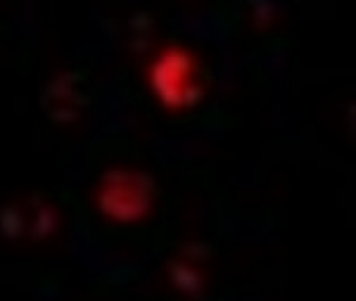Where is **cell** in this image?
<instances>
[{
    "mask_svg": "<svg viewBox=\"0 0 356 301\" xmlns=\"http://www.w3.org/2000/svg\"><path fill=\"white\" fill-rule=\"evenodd\" d=\"M157 181L140 169L105 171L97 190V209L117 223H136L152 209Z\"/></svg>",
    "mask_w": 356,
    "mask_h": 301,
    "instance_id": "cell-1",
    "label": "cell"
},
{
    "mask_svg": "<svg viewBox=\"0 0 356 301\" xmlns=\"http://www.w3.org/2000/svg\"><path fill=\"white\" fill-rule=\"evenodd\" d=\"M79 83H81V79L74 72H67V74H60V76L45 86V90L41 95V107L53 121L69 124V121H74L81 114L83 95H81Z\"/></svg>",
    "mask_w": 356,
    "mask_h": 301,
    "instance_id": "cell-3",
    "label": "cell"
},
{
    "mask_svg": "<svg viewBox=\"0 0 356 301\" xmlns=\"http://www.w3.org/2000/svg\"><path fill=\"white\" fill-rule=\"evenodd\" d=\"M22 225H24V218H22V213L13 209V206L0 211V230H3V235L17 237L22 233Z\"/></svg>",
    "mask_w": 356,
    "mask_h": 301,
    "instance_id": "cell-4",
    "label": "cell"
},
{
    "mask_svg": "<svg viewBox=\"0 0 356 301\" xmlns=\"http://www.w3.org/2000/svg\"><path fill=\"white\" fill-rule=\"evenodd\" d=\"M154 95L169 109H191L204 97V81L197 60L183 48H166L150 67Z\"/></svg>",
    "mask_w": 356,
    "mask_h": 301,
    "instance_id": "cell-2",
    "label": "cell"
}]
</instances>
